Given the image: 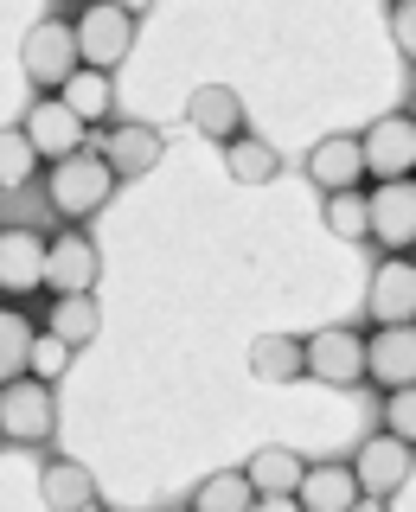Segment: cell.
<instances>
[{
	"mask_svg": "<svg viewBox=\"0 0 416 512\" xmlns=\"http://www.w3.org/2000/svg\"><path fill=\"white\" fill-rule=\"evenodd\" d=\"M45 199H52V212L71 224H84V218H96L109 199H116V173L103 167V154H71V160H52L45 167Z\"/></svg>",
	"mask_w": 416,
	"mask_h": 512,
	"instance_id": "cell-1",
	"label": "cell"
},
{
	"mask_svg": "<svg viewBox=\"0 0 416 512\" xmlns=\"http://www.w3.org/2000/svg\"><path fill=\"white\" fill-rule=\"evenodd\" d=\"M135 26H141V7H116V0H96V7H84L71 20L77 64H84V71L116 77V64L135 52Z\"/></svg>",
	"mask_w": 416,
	"mask_h": 512,
	"instance_id": "cell-2",
	"label": "cell"
},
{
	"mask_svg": "<svg viewBox=\"0 0 416 512\" xmlns=\"http://www.w3.org/2000/svg\"><path fill=\"white\" fill-rule=\"evenodd\" d=\"M20 64H26V84L39 96H58L77 71V39H71V20L64 13H45L39 26L20 39Z\"/></svg>",
	"mask_w": 416,
	"mask_h": 512,
	"instance_id": "cell-3",
	"label": "cell"
},
{
	"mask_svg": "<svg viewBox=\"0 0 416 512\" xmlns=\"http://www.w3.org/2000/svg\"><path fill=\"white\" fill-rule=\"evenodd\" d=\"M301 372L314 384H333V391H352L365 384V333L352 327H320L301 340Z\"/></svg>",
	"mask_w": 416,
	"mask_h": 512,
	"instance_id": "cell-4",
	"label": "cell"
},
{
	"mask_svg": "<svg viewBox=\"0 0 416 512\" xmlns=\"http://www.w3.org/2000/svg\"><path fill=\"white\" fill-rule=\"evenodd\" d=\"M58 436V397L45 384H7L0 391V442H20V448H45Z\"/></svg>",
	"mask_w": 416,
	"mask_h": 512,
	"instance_id": "cell-5",
	"label": "cell"
},
{
	"mask_svg": "<svg viewBox=\"0 0 416 512\" xmlns=\"http://www.w3.org/2000/svg\"><path fill=\"white\" fill-rule=\"evenodd\" d=\"M359 160H365V173H372L378 186L410 180V167H416V122H410V109L378 116L372 128H365V135H359Z\"/></svg>",
	"mask_w": 416,
	"mask_h": 512,
	"instance_id": "cell-6",
	"label": "cell"
},
{
	"mask_svg": "<svg viewBox=\"0 0 416 512\" xmlns=\"http://www.w3.org/2000/svg\"><path fill=\"white\" fill-rule=\"evenodd\" d=\"M96 276H103V250H96L90 231H58L45 244V288H52V301L96 295Z\"/></svg>",
	"mask_w": 416,
	"mask_h": 512,
	"instance_id": "cell-7",
	"label": "cell"
},
{
	"mask_svg": "<svg viewBox=\"0 0 416 512\" xmlns=\"http://www.w3.org/2000/svg\"><path fill=\"white\" fill-rule=\"evenodd\" d=\"M352 487H359V500H397V493H410V448L391 442V436H372L359 442V455L346 461Z\"/></svg>",
	"mask_w": 416,
	"mask_h": 512,
	"instance_id": "cell-8",
	"label": "cell"
},
{
	"mask_svg": "<svg viewBox=\"0 0 416 512\" xmlns=\"http://www.w3.org/2000/svg\"><path fill=\"white\" fill-rule=\"evenodd\" d=\"M365 237L384 256H410V244H416V186L410 180L365 192Z\"/></svg>",
	"mask_w": 416,
	"mask_h": 512,
	"instance_id": "cell-9",
	"label": "cell"
},
{
	"mask_svg": "<svg viewBox=\"0 0 416 512\" xmlns=\"http://www.w3.org/2000/svg\"><path fill=\"white\" fill-rule=\"evenodd\" d=\"M45 288V237L32 224H7L0 231V295L26 301Z\"/></svg>",
	"mask_w": 416,
	"mask_h": 512,
	"instance_id": "cell-10",
	"label": "cell"
},
{
	"mask_svg": "<svg viewBox=\"0 0 416 512\" xmlns=\"http://www.w3.org/2000/svg\"><path fill=\"white\" fill-rule=\"evenodd\" d=\"M20 135H26V148L39 154V160H71V154H84V135H90V128L77 122L58 96H39V103L26 109Z\"/></svg>",
	"mask_w": 416,
	"mask_h": 512,
	"instance_id": "cell-11",
	"label": "cell"
},
{
	"mask_svg": "<svg viewBox=\"0 0 416 512\" xmlns=\"http://www.w3.org/2000/svg\"><path fill=\"white\" fill-rule=\"evenodd\" d=\"M96 154H103V167L116 173V186L122 180H148V173L160 167V154H167V135L148 128V122H116Z\"/></svg>",
	"mask_w": 416,
	"mask_h": 512,
	"instance_id": "cell-12",
	"label": "cell"
},
{
	"mask_svg": "<svg viewBox=\"0 0 416 512\" xmlns=\"http://www.w3.org/2000/svg\"><path fill=\"white\" fill-rule=\"evenodd\" d=\"M365 378L378 391H416V327H378L365 340Z\"/></svg>",
	"mask_w": 416,
	"mask_h": 512,
	"instance_id": "cell-13",
	"label": "cell"
},
{
	"mask_svg": "<svg viewBox=\"0 0 416 512\" xmlns=\"http://www.w3.org/2000/svg\"><path fill=\"white\" fill-rule=\"evenodd\" d=\"M365 308H372L378 327H410V314H416V269H410V256H384V263L372 269Z\"/></svg>",
	"mask_w": 416,
	"mask_h": 512,
	"instance_id": "cell-14",
	"label": "cell"
},
{
	"mask_svg": "<svg viewBox=\"0 0 416 512\" xmlns=\"http://www.w3.org/2000/svg\"><path fill=\"white\" fill-rule=\"evenodd\" d=\"M186 122L199 128L205 141H218V148H231L237 135H244V96L231 84H199L186 96Z\"/></svg>",
	"mask_w": 416,
	"mask_h": 512,
	"instance_id": "cell-15",
	"label": "cell"
},
{
	"mask_svg": "<svg viewBox=\"0 0 416 512\" xmlns=\"http://www.w3.org/2000/svg\"><path fill=\"white\" fill-rule=\"evenodd\" d=\"M308 180L327 192H359L365 180V160H359V135H320L308 148Z\"/></svg>",
	"mask_w": 416,
	"mask_h": 512,
	"instance_id": "cell-16",
	"label": "cell"
},
{
	"mask_svg": "<svg viewBox=\"0 0 416 512\" xmlns=\"http://www.w3.org/2000/svg\"><path fill=\"white\" fill-rule=\"evenodd\" d=\"M39 500H45V512H96V474L84 461L58 455L39 468Z\"/></svg>",
	"mask_w": 416,
	"mask_h": 512,
	"instance_id": "cell-17",
	"label": "cell"
},
{
	"mask_svg": "<svg viewBox=\"0 0 416 512\" xmlns=\"http://www.w3.org/2000/svg\"><path fill=\"white\" fill-rule=\"evenodd\" d=\"M352 506H359V487H352L346 461H314V468H301L295 512H352Z\"/></svg>",
	"mask_w": 416,
	"mask_h": 512,
	"instance_id": "cell-18",
	"label": "cell"
},
{
	"mask_svg": "<svg viewBox=\"0 0 416 512\" xmlns=\"http://www.w3.org/2000/svg\"><path fill=\"white\" fill-rule=\"evenodd\" d=\"M244 480H250L256 500H295V487H301V455H295V448H282V442H269V448H256V455H250Z\"/></svg>",
	"mask_w": 416,
	"mask_h": 512,
	"instance_id": "cell-19",
	"label": "cell"
},
{
	"mask_svg": "<svg viewBox=\"0 0 416 512\" xmlns=\"http://www.w3.org/2000/svg\"><path fill=\"white\" fill-rule=\"evenodd\" d=\"M45 333H52L58 346H90L96 333H103V308H96V295H64L45 308Z\"/></svg>",
	"mask_w": 416,
	"mask_h": 512,
	"instance_id": "cell-20",
	"label": "cell"
},
{
	"mask_svg": "<svg viewBox=\"0 0 416 512\" xmlns=\"http://www.w3.org/2000/svg\"><path fill=\"white\" fill-rule=\"evenodd\" d=\"M58 103L71 109V116L84 122V128H90V122H109V116H116V77L84 71V64H77V71H71V84L58 90Z\"/></svg>",
	"mask_w": 416,
	"mask_h": 512,
	"instance_id": "cell-21",
	"label": "cell"
},
{
	"mask_svg": "<svg viewBox=\"0 0 416 512\" xmlns=\"http://www.w3.org/2000/svg\"><path fill=\"white\" fill-rule=\"evenodd\" d=\"M250 378L295 384L301 378V340H295V333H256V340H250Z\"/></svg>",
	"mask_w": 416,
	"mask_h": 512,
	"instance_id": "cell-22",
	"label": "cell"
},
{
	"mask_svg": "<svg viewBox=\"0 0 416 512\" xmlns=\"http://www.w3.org/2000/svg\"><path fill=\"white\" fill-rule=\"evenodd\" d=\"M224 173H231L237 186H269V180L282 173V154L269 148L263 135H250V128H244V135H237L231 148H224Z\"/></svg>",
	"mask_w": 416,
	"mask_h": 512,
	"instance_id": "cell-23",
	"label": "cell"
},
{
	"mask_svg": "<svg viewBox=\"0 0 416 512\" xmlns=\"http://www.w3.org/2000/svg\"><path fill=\"white\" fill-rule=\"evenodd\" d=\"M250 506H256V493H250L244 468H224V474H205L199 487H192L186 512H250Z\"/></svg>",
	"mask_w": 416,
	"mask_h": 512,
	"instance_id": "cell-24",
	"label": "cell"
},
{
	"mask_svg": "<svg viewBox=\"0 0 416 512\" xmlns=\"http://www.w3.org/2000/svg\"><path fill=\"white\" fill-rule=\"evenodd\" d=\"M32 320L20 314V308H0V391L7 384H20L26 378V352H32Z\"/></svg>",
	"mask_w": 416,
	"mask_h": 512,
	"instance_id": "cell-25",
	"label": "cell"
},
{
	"mask_svg": "<svg viewBox=\"0 0 416 512\" xmlns=\"http://www.w3.org/2000/svg\"><path fill=\"white\" fill-rule=\"evenodd\" d=\"M39 167L45 160L26 148L20 128H0V192H26L32 180H39Z\"/></svg>",
	"mask_w": 416,
	"mask_h": 512,
	"instance_id": "cell-26",
	"label": "cell"
},
{
	"mask_svg": "<svg viewBox=\"0 0 416 512\" xmlns=\"http://www.w3.org/2000/svg\"><path fill=\"white\" fill-rule=\"evenodd\" d=\"M64 372H71V346H58L52 333H32V352H26V378L52 391V384H58Z\"/></svg>",
	"mask_w": 416,
	"mask_h": 512,
	"instance_id": "cell-27",
	"label": "cell"
},
{
	"mask_svg": "<svg viewBox=\"0 0 416 512\" xmlns=\"http://www.w3.org/2000/svg\"><path fill=\"white\" fill-rule=\"evenodd\" d=\"M327 231L340 244H365V192H333L327 199Z\"/></svg>",
	"mask_w": 416,
	"mask_h": 512,
	"instance_id": "cell-28",
	"label": "cell"
},
{
	"mask_svg": "<svg viewBox=\"0 0 416 512\" xmlns=\"http://www.w3.org/2000/svg\"><path fill=\"white\" fill-rule=\"evenodd\" d=\"M378 436H391V442H416V391H384V429Z\"/></svg>",
	"mask_w": 416,
	"mask_h": 512,
	"instance_id": "cell-29",
	"label": "cell"
},
{
	"mask_svg": "<svg viewBox=\"0 0 416 512\" xmlns=\"http://www.w3.org/2000/svg\"><path fill=\"white\" fill-rule=\"evenodd\" d=\"M384 20H391V39H397V52H416V7H410V0H397V7L391 13H384Z\"/></svg>",
	"mask_w": 416,
	"mask_h": 512,
	"instance_id": "cell-30",
	"label": "cell"
},
{
	"mask_svg": "<svg viewBox=\"0 0 416 512\" xmlns=\"http://www.w3.org/2000/svg\"><path fill=\"white\" fill-rule=\"evenodd\" d=\"M250 512H295V500H256Z\"/></svg>",
	"mask_w": 416,
	"mask_h": 512,
	"instance_id": "cell-31",
	"label": "cell"
},
{
	"mask_svg": "<svg viewBox=\"0 0 416 512\" xmlns=\"http://www.w3.org/2000/svg\"><path fill=\"white\" fill-rule=\"evenodd\" d=\"M352 512H391V506H378V500H359V506H352Z\"/></svg>",
	"mask_w": 416,
	"mask_h": 512,
	"instance_id": "cell-32",
	"label": "cell"
},
{
	"mask_svg": "<svg viewBox=\"0 0 416 512\" xmlns=\"http://www.w3.org/2000/svg\"><path fill=\"white\" fill-rule=\"evenodd\" d=\"M96 512H103V506H96Z\"/></svg>",
	"mask_w": 416,
	"mask_h": 512,
	"instance_id": "cell-33",
	"label": "cell"
},
{
	"mask_svg": "<svg viewBox=\"0 0 416 512\" xmlns=\"http://www.w3.org/2000/svg\"><path fill=\"white\" fill-rule=\"evenodd\" d=\"M180 512H186V506H180Z\"/></svg>",
	"mask_w": 416,
	"mask_h": 512,
	"instance_id": "cell-34",
	"label": "cell"
}]
</instances>
